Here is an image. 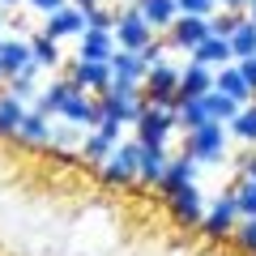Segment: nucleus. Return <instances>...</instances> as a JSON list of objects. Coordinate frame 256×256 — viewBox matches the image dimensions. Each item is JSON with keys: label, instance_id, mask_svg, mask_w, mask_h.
I'll return each instance as SVG.
<instances>
[{"label": "nucleus", "instance_id": "nucleus-28", "mask_svg": "<svg viewBox=\"0 0 256 256\" xmlns=\"http://www.w3.org/2000/svg\"><path fill=\"white\" fill-rule=\"evenodd\" d=\"M68 90H73V82H68V77H60V82H52V86H43V90H38L34 107L43 111V116H56V111H60V102L68 98Z\"/></svg>", "mask_w": 256, "mask_h": 256}, {"label": "nucleus", "instance_id": "nucleus-24", "mask_svg": "<svg viewBox=\"0 0 256 256\" xmlns=\"http://www.w3.org/2000/svg\"><path fill=\"white\" fill-rule=\"evenodd\" d=\"M38 73H43V68H38V64H30V68H22V73H13L9 82H4V90H9L13 98H22L26 107H34L38 90H43V86H38Z\"/></svg>", "mask_w": 256, "mask_h": 256}, {"label": "nucleus", "instance_id": "nucleus-40", "mask_svg": "<svg viewBox=\"0 0 256 256\" xmlns=\"http://www.w3.org/2000/svg\"><path fill=\"white\" fill-rule=\"evenodd\" d=\"M239 175H248V180H256V154H248L244 162H239Z\"/></svg>", "mask_w": 256, "mask_h": 256}, {"label": "nucleus", "instance_id": "nucleus-32", "mask_svg": "<svg viewBox=\"0 0 256 256\" xmlns=\"http://www.w3.org/2000/svg\"><path fill=\"white\" fill-rule=\"evenodd\" d=\"M235 205H239V218H256V180H248V175H239L235 184Z\"/></svg>", "mask_w": 256, "mask_h": 256}, {"label": "nucleus", "instance_id": "nucleus-21", "mask_svg": "<svg viewBox=\"0 0 256 256\" xmlns=\"http://www.w3.org/2000/svg\"><path fill=\"white\" fill-rule=\"evenodd\" d=\"M166 162H171L166 146H141V171H137V184H146V188H158V180H162Z\"/></svg>", "mask_w": 256, "mask_h": 256}, {"label": "nucleus", "instance_id": "nucleus-7", "mask_svg": "<svg viewBox=\"0 0 256 256\" xmlns=\"http://www.w3.org/2000/svg\"><path fill=\"white\" fill-rule=\"evenodd\" d=\"M56 120H68V124L77 128H98L102 111H98V94H86V90H68V98L60 102V111H56Z\"/></svg>", "mask_w": 256, "mask_h": 256}, {"label": "nucleus", "instance_id": "nucleus-27", "mask_svg": "<svg viewBox=\"0 0 256 256\" xmlns=\"http://www.w3.org/2000/svg\"><path fill=\"white\" fill-rule=\"evenodd\" d=\"M175 124H180L184 132H192V128H201V124H210L205 98H180V102H175Z\"/></svg>", "mask_w": 256, "mask_h": 256}, {"label": "nucleus", "instance_id": "nucleus-17", "mask_svg": "<svg viewBox=\"0 0 256 256\" xmlns=\"http://www.w3.org/2000/svg\"><path fill=\"white\" fill-rule=\"evenodd\" d=\"M30 38H18V34H4L0 38V73H4V82H9L13 73H22V68H30Z\"/></svg>", "mask_w": 256, "mask_h": 256}, {"label": "nucleus", "instance_id": "nucleus-35", "mask_svg": "<svg viewBox=\"0 0 256 256\" xmlns=\"http://www.w3.org/2000/svg\"><path fill=\"white\" fill-rule=\"evenodd\" d=\"M86 26L90 30H116V13L102 9V4H90V9H86Z\"/></svg>", "mask_w": 256, "mask_h": 256}, {"label": "nucleus", "instance_id": "nucleus-38", "mask_svg": "<svg viewBox=\"0 0 256 256\" xmlns=\"http://www.w3.org/2000/svg\"><path fill=\"white\" fill-rule=\"evenodd\" d=\"M26 4H30L34 13H43V18H47V13H56L60 4H68V0H26Z\"/></svg>", "mask_w": 256, "mask_h": 256}, {"label": "nucleus", "instance_id": "nucleus-1", "mask_svg": "<svg viewBox=\"0 0 256 256\" xmlns=\"http://www.w3.org/2000/svg\"><path fill=\"white\" fill-rule=\"evenodd\" d=\"M184 154H192L201 166L205 162H222V158H226V124L210 120V124L184 132Z\"/></svg>", "mask_w": 256, "mask_h": 256}, {"label": "nucleus", "instance_id": "nucleus-23", "mask_svg": "<svg viewBox=\"0 0 256 256\" xmlns=\"http://www.w3.org/2000/svg\"><path fill=\"white\" fill-rule=\"evenodd\" d=\"M214 90L230 94L235 102H252V86L244 82V73H239V64H226V68H214Z\"/></svg>", "mask_w": 256, "mask_h": 256}, {"label": "nucleus", "instance_id": "nucleus-44", "mask_svg": "<svg viewBox=\"0 0 256 256\" xmlns=\"http://www.w3.org/2000/svg\"><path fill=\"white\" fill-rule=\"evenodd\" d=\"M0 4H22V0H0Z\"/></svg>", "mask_w": 256, "mask_h": 256}, {"label": "nucleus", "instance_id": "nucleus-9", "mask_svg": "<svg viewBox=\"0 0 256 256\" xmlns=\"http://www.w3.org/2000/svg\"><path fill=\"white\" fill-rule=\"evenodd\" d=\"M162 201H166V210H171V218L180 222V226H201V218H205V196H201L196 184L171 192V196H162Z\"/></svg>", "mask_w": 256, "mask_h": 256}, {"label": "nucleus", "instance_id": "nucleus-14", "mask_svg": "<svg viewBox=\"0 0 256 256\" xmlns=\"http://www.w3.org/2000/svg\"><path fill=\"white\" fill-rule=\"evenodd\" d=\"M188 60L210 64V68H226V64H235V52H230V38H222V34H205L201 43L188 52Z\"/></svg>", "mask_w": 256, "mask_h": 256}, {"label": "nucleus", "instance_id": "nucleus-5", "mask_svg": "<svg viewBox=\"0 0 256 256\" xmlns=\"http://www.w3.org/2000/svg\"><path fill=\"white\" fill-rule=\"evenodd\" d=\"M111 34H116V43H120V47H128V52H141V47H150V43H154V34H158V30L150 26L146 18H141V9L132 4V9L116 13V30H111Z\"/></svg>", "mask_w": 256, "mask_h": 256}, {"label": "nucleus", "instance_id": "nucleus-29", "mask_svg": "<svg viewBox=\"0 0 256 256\" xmlns=\"http://www.w3.org/2000/svg\"><path fill=\"white\" fill-rule=\"evenodd\" d=\"M239 107H244V102H235L230 94H222V90L205 94V111H210V120H218V124H230V120L239 116Z\"/></svg>", "mask_w": 256, "mask_h": 256}, {"label": "nucleus", "instance_id": "nucleus-33", "mask_svg": "<svg viewBox=\"0 0 256 256\" xmlns=\"http://www.w3.org/2000/svg\"><path fill=\"white\" fill-rule=\"evenodd\" d=\"M248 18V13H239V9H214L210 13V34H222V38H230V34H235V30H239V22H244Z\"/></svg>", "mask_w": 256, "mask_h": 256}, {"label": "nucleus", "instance_id": "nucleus-30", "mask_svg": "<svg viewBox=\"0 0 256 256\" xmlns=\"http://www.w3.org/2000/svg\"><path fill=\"white\" fill-rule=\"evenodd\" d=\"M230 132H235L239 141H248V146H256V102H244V107H239V116L230 120Z\"/></svg>", "mask_w": 256, "mask_h": 256}, {"label": "nucleus", "instance_id": "nucleus-36", "mask_svg": "<svg viewBox=\"0 0 256 256\" xmlns=\"http://www.w3.org/2000/svg\"><path fill=\"white\" fill-rule=\"evenodd\" d=\"M175 4H180V13H192V18H210L218 9V0H175Z\"/></svg>", "mask_w": 256, "mask_h": 256}, {"label": "nucleus", "instance_id": "nucleus-19", "mask_svg": "<svg viewBox=\"0 0 256 256\" xmlns=\"http://www.w3.org/2000/svg\"><path fill=\"white\" fill-rule=\"evenodd\" d=\"M86 132H90V128H77V124H68V120H56V124H52V141H47V150H52V154L73 158L77 150H82Z\"/></svg>", "mask_w": 256, "mask_h": 256}, {"label": "nucleus", "instance_id": "nucleus-31", "mask_svg": "<svg viewBox=\"0 0 256 256\" xmlns=\"http://www.w3.org/2000/svg\"><path fill=\"white\" fill-rule=\"evenodd\" d=\"M230 52H235V60L256 56V22L252 18H244V22H239V30L230 34Z\"/></svg>", "mask_w": 256, "mask_h": 256}, {"label": "nucleus", "instance_id": "nucleus-39", "mask_svg": "<svg viewBox=\"0 0 256 256\" xmlns=\"http://www.w3.org/2000/svg\"><path fill=\"white\" fill-rule=\"evenodd\" d=\"M141 60H146V64H158V60H162V47H158V43L141 47Z\"/></svg>", "mask_w": 256, "mask_h": 256}, {"label": "nucleus", "instance_id": "nucleus-41", "mask_svg": "<svg viewBox=\"0 0 256 256\" xmlns=\"http://www.w3.org/2000/svg\"><path fill=\"white\" fill-rule=\"evenodd\" d=\"M222 9H239V13H248V0H218Z\"/></svg>", "mask_w": 256, "mask_h": 256}, {"label": "nucleus", "instance_id": "nucleus-6", "mask_svg": "<svg viewBox=\"0 0 256 256\" xmlns=\"http://www.w3.org/2000/svg\"><path fill=\"white\" fill-rule=\"evenodd\" d=\"M235 226H239V205H235V188H226V192L218 196V201H214L210 210H205L201 230H205L210 239H226Z\"/></svg>", "mask_w": 256, "mask_h": 256}, {"label": "nucleus", "instance_id": "nucleus-4", "mask_svg": "<svg viewBox=\"0 0 256 256\" xmlns=\"http://www.w3.org/2000/svg\"><path fill=\"white\" fill-rule=\"evenodd\" d=\"M98 171H102V180H107V184H120V188L137 184V171H141V141H137V137H132V141H120L116 154H111Z\"/></svg>", "mask_w": 256, "mask_h": 256}, {"label": "nucleus", "instance_id": "nucleus-15", "mask_svg": "<svg viewBox=\"0 0 256 256\" xmlns=\"http://www.w3.org/2000/svg\"><path fill=\"white\" fill-rule=\"evenodd\" d=\"M210 90H214V68H210V64L188 60L180 68V98H205ZM180 98H175V102H180Z\"/></svg>", "mask_w": 256, "mask_h": 256}, {"label": "nucleus", "instance_id": "nucleus-13", "mask_svg": "<svg viewBox=\"0 0 256 256\" xmlns=\"http://www.w3.org/2000/svg\"><path fill=\"white\" fill-rule=\"evenodd\" d=\"M171 47L175 52H192V47L201 43L205 34H210V18H192V13H180V18L171 22Z\"/></svg>", "mask_w": 256, "mask_h": 256}, {"label": "nucleus", "instance_id": "nucleus-37", "mask_svg": "<svg viewBox=\"0 0 256 256\" xmlns=\"http://www.w3.org/2000/svg\"><path fill=\"white\" fill-rule=\"evenodd\" d=\"M239 64V73H244V82L252 86V98H256V56H244V60H235Z\"/></svg>", "mask_w": 256, "mask_h": 256}, {"label": "nucleus", "instance_id": "nucleus-22", "mask_svg": "<svg viewBox=\"0 0 256 256\" xmlns=\"http://www.w3.org/2000/svg\"><path fill=\"white\" fill-rule=\"evenodd\" d=\"M26 111H30V107H26L22 98H13L9 90H0V141H13V137H18Z\"/></svg>", "mask_w": 256, "mask_h": 256}, {"label": "nucleus", "instance_id": "nucleus-47", "mask_svg": "<svg viewBox=\"0 0 256 256\" xmlns=\"http://www.w3.org/2000/svg\"><path fill=\"white\" fill-rule=\"evenodd\" d=\"M252 102H256V98H252Z\"/></svg>", "mask_w": 256, "mask_h": 256}, {"label": "nucleus", "instance_id": "nucleus-46", "mask_svg": "<svg viewBox=\"0 0 256 256\" xmlns=\"http://www.w3.org/2000/svg\"><path fill=\"white\" fill-rule=\"evenodd\" d=\"M0 82H4V73H0Z\"/></svg>", "mask_w": 256, "mask_h": 256}, {"label": "nucleus", "instance_id": "nucleus-43", "mask_svg": "<svg viewBox=\"0 0 256 256\" xmlns=\"http://www.w3.org/2000/svg\"><path fill=\"white\" fill-rule=\"evenodd\" d=\"M73 4H82V9H90V4H98V0H73Z\"/></svg>", "mask_w": 256, "mask_h": 256}, {"label": "nucleus", "instance_id": "nucleus-8", "mask_svg": "<svg viewBox=\"0 0 256 256\" xmlns=\"http://www.w3.org/2000/svg\"><path fill=\"white\" fill-rule=\"evenodd\" d=\"M64 77L86 94H102L111 86V60H73L64 68Z\"/></svg>", "mask_w": 256, "mask_h": 256}, {"label": "nucleus", "instance_id": "nucleus-34", "mask_svg": "<svg viewBox=\"0 0 256 256\" xmlns=\"http://www.w3.org/2000/svg\"><path fill=\"white\" fill-rule=\"evenodd\" d=\"M230 235H235V244H239L244 256H256V218H239V226Z\"/></svg>", "mask_w": 256, "mask_h": 256}, {"label": "nucleus", "instance_id": "nucleus-26", "mask_svg": "<svg viewBox=\"0 0 256 256\" xmlns=\"http://www.w3.org/2000/svg\"><path fill=\"white\" fill-rule=\"evenodd\" d=\"M137 9L154 30H171V22L180 18V4L175 0H137Z\"/></svg>", "mask_w": 256, "mask_h": 256}, {"label": "nucleus", "instance_id": "nucleus-2", "mask_svg": "<svg viewBox=\"0 0 256 256\" xmlns=\"http://www.w3.org/2000/svg\"><path fill=\"white\" fill-rule=\"evenodd\" d=\"M137 141L141 146H166L171 141V132L180 124H175V107H158V102H141V116H137Z\"/></svg>", "mask_w": 256, "mask_h": 256}, {"label": "nucleus", "instance_id": "nucleus-18", "mask_svg": "<svg viewBox=\"0 0 256 256\" xmlns=\"http://www.w3.org/2000/svg\"><path fill=\"white\" fill-rule=\"evenodd\" d=\"M146 68H150V64L141 60V52L116 47V56H111V82H132V86H141V82H146Z\"/></svg>", "mask_w": 256, "mask_h": 256}, {"label": "nucleus", "instance_id": "nucleus-11", "mask_svg": "<svg viewBox=\"0 0 256 256\" xmlns=\"http://www.w3.org/2000/svg\"><path fill=\"white\" fill-rule=\"evenodd\" d=\"M196 175H201V162H196V158H192V154H175L171 162H166L162 180H158V192H162V196H171V192L196 184Z\"/></svg>", "mask_w": 256, "mask_h": 256}, {"label": "nucleus", "instance_id": "nucleus-12", "mask_svg": "<svg viewBox=\"0 0 256 256\" xmlns=\"http://www.w3.org/2000/svg\"><path fill=\"white\" fill-rule=\"evenodd\" d=\"M52 124H56V116H43L38 107H30L13 141H18V146H26V150H47V141H52Z\"/></svg>", "mask_w": 256, "mask_h": 256}, {"label": "nucleus", "instance_id": "nucleus-20", "mask_svg": "<svg viewBox=\"0 0 256 256\" xmlns=\"http://www.w3.org/2000/svg\"><path fill=\"white\" fill-rule=\"evenodd\" d=\"M116 146H120V141L107 137L102 128H90V132H86V141H82V150H77V158H82V162H90V166H102L111 154H116Z\"/></svg>", "mask_w": 256, "mask_h": 256}, {"label": "nucleus", "instance_id": "nucleus-10", "mask_svg": "<svg viewBox=\"0 0 256 256\" xmlns=\"http://www.w3.org/2000/svg\"><path fill=\"white\" fill-rule=\"evenodd\" d=\"M82 30H86V9L73 4V0L43 18V34H52V38H77Z\"/></svg>", "mask_w": 256, "mask_h": 256}, {"label": "nucleus", "instance_id": "nucleus-25", "mask_svg": "<svg viewBox=\"0 0 256 256\" xmlns=\"http://www.w3.org/2000/svg\"><path fill=\"white\" fill-rule=\"evenodd\" d=\"M30 60L38 64V68H60V38H52V34H43V30H38V34H30Z\"/></svg>", "mask_w": 256, "mask_h": 256}, {"label": "nucleus", "instance_id": "nucleus-3", "mask_svg": "<svg viewBox=\"0 0 256 256\" xmlns=\"http://www.w3.org/2000/svg\"><path fill=\"white\" fill-rule=\"evenodd\" d=\"M141 98L158 102V107H175V98H180V68L166 64V60L150 64V68H146V82H141Z\"/></svg>", "mask_w": 256, "mask_h": 256}, {"label": "nucleus", "instance_id": "nucleus-45", "mask_svg": "<svg viewBox=\"0 0 256 256\" xmlns=\"http://www.w3.org/2000/svg\"><path fill=\"white\" fill-rule=\"evenodd\" d=\"M0 38H4V26H0Z\"/></svg>", "mask_w": 256, "mask_h": 256}, {"label": "nucleus", "instance_id": "nucleus-16", "mask_svg": "<svg viewBox=\"0 0 256 256\" xmlns=\"http://www.w3.org/2000/svg\"><path fill=\"white\" fill-rule=\"evenodd\" d=\"M116 34L111 30H90L86 26L82 34H77V60H111L116 56Z\"/></svg>", "mask_w": 256, "mask_h": 256}, {"label": "nucleus", "instance_id": "nucleus-42", "mask_svg": "<svg viewBox=\"0 0 256 256\" xmlns=\"http://www.w3.org/2000/svg\"><path fill=\"white\" fill-rule=\"evenodd\" d=\"M248 18H252V22H256V0H248Z\"/></svg>", "mask_w": 256, "mask_h": 256}]
</instances>
